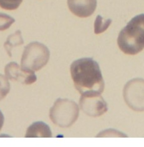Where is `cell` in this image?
<instances>
[{
	"label": "cell",
	"mask_w": 144,
	"mask_h": 147,
	"mask_svg": "<svg viewBox=\"0 0 144 147\" xmlns=\"http://www.w3.org/2000/svg\"><path fill=\"white\" fill-rule=\"evenodd\" d=\"M75 88L80 94L103 93L105 82L99 65L91 58H83L73 61L70 67Z\"/></svg>",
	"instance_id": "1"
},
{
	"label": "cell",
	"mask_w": 144,
	"mask_h": 147,
	"mask_svg": "<svg viewBox=\"0 0 144 147\" xmlns=\"http://www.w3.org/2000/svg\"><path fill=\"white\" fill-rule=\"evenodd\" d=\"M117 45L126 55H135L144 49V14L130 21L119 34Z\"/></svg>",
	"instance_id": "2"
},
{
	"label": "cell",
	"mask_w": 144,
	"mask_h": 147,
	"mask_svg": "<svg viewBox=\"0 0 144 147\" xmlns=\"http://www.w3.org/2000/svg\"><path fill=\"white\" fill-rule=\"evenodd\" d=\"M79 115V107L72 100L58 98L50 111V117L53 123L61 128H69L75 123Z\"/></svg>",
	"instance_id": "3"
},
{
	"label": "cell",
	"mask_w": 144,
	"mask_h": 147,
	"mask_svg": "<svg viewBox=\"0 0 144 147\" xmlns=\"http://www.w3.org/2000/svg\"><path fill=\"white\" fill-rule=\"evenodd\" d=\"M50 58L48 48L40 42L34 41L24 48L21 66L26 70L36 71L46 65Z\"/></svg>",
	"instance_id": "4"
},
{
	"label": "cell",
	"mask_w": 144,
	"mask_h": 147,
	"mask_svg": "<svg viewBox=\"0 0 144 147\" xmlns=\"http://www.w3.org/2000/svg\"><path fill=\"white\" fill-rule=\"evenodd\" d=\"M123 96L127 106L135 111H144V79L130 80L124 86Z\"/></svg>",
	"instance_id": "5"
},
{
	"label": "cell",
	"mask_w": 144,
	"mask_h": 147,
	"mask_svg": "<svg viewBox=\"0 0 144 147\" xmlns=\"http://www.w3.org/2000/svg\"><path fill=\"white\" fill-rule=\"evenodd\" d=\"M80 109L90 117H99L108 110L107 104L100 93H87L81 94L79 100Z\"/></svg>",
	"instance_id": "6"
},
{
	"label": "cell",
	"mask_w": 144,
	"mask_h": 147,
	"mask_svg": "<svg viewBox=\"0 0 144 147\" xmlns=\"http://www.w3.org/2000/svg\"><path fill=\"white\" fill-rule=\"evenodd\" d=\"M5 73L8 79L24 85H31L37 80L34 71L24 69L15 62H11L6 65Z\"/></svg>",
	"instance_id": "7"
},
{
	"label": "cell",
	"mask_w": 144,
	"mask_h": 147,
	"mask_svg": "<svg viewBox=\"0 0 144 147\" xmlns=\"http://www.w3.org/2000/svg\"><path fill=\"white\" fill-rule=\"evenodd\" d=\"M68 5L74 15L80 18H87L94 13L97 0H68Z\"/></svg>",
	"instance_id": "8"
},
{
	"label": "cell",
	"mask_w": 144,
	"mask_h": 147,
	"mask_svg": "<svg viewBox=\"0 0 144 147\" xmlns=\"http://www.w3.org/2000/svg\"><path fill=\"white\" fill-rule=\"evenodd\" d=\"M25 137H52L50 127L43 121H37L27 128Z\"/></svg>",
	"instance_id": "9"
},
{
	"label": "cell",
	"mask_w": 144,
	"mask_h": 147,
	"mask_svg": "<svg viewBox=\"0 0 144 147\" xmlns=\"http://www.w3.org/2000/svg\"><path fill=\"white\" fill-rule=\"evenodd\" d=\"M24 44V40L20 30L16 31L7 38L4 43V48L9 57H12V50L14 48Z\"/></svg>",
	"instance_id": "10"
},
{
	"label": "cell",
	"mask_w": 144,
	"mask_h": 147,
	"mask_svg": "<svg viewBox=\"0 0 144 147\" xmlns=\"http://www.w3.org/2000/svg\"><path fill=\"white\" fill-rule=\"evenodd\" d=\"M111 23L112 20L107 19L104 20L102 17L98 15L94 23V33L98 34L104 32L109 27Z\"/></svg>",
	"instance_id": "11"
},
{
	"label": "cell",
	"mask_w": 144,
	"mask_h": 147,
	"mask_svg": "<svg viewBox=\"0 0 144 147\" xmlns=\"http://www.w3.org/2000/svg\"><path fill=\"white\" fill-rule=\"evenodd\" d=\"M8 79L6 76L0 74V101L5 98L11 89V86Z\"/></svg>",
	"instance_id": "12"
},
{
	"label": "cell",
	"mask_w": 144,
	"mask_h": 147,
	"mask_svg": "<svg viewBox=\"0 0 144 147\" xmlns=\"http://www.w3.org/2000/svg\"><path fill=\"white\" fill-rule=\"evenodd\" d=\"M15 22L12 16L7 14L0 13V31H5L11 26Z\"/></svg>",
	"instance_id": "13"
},
{
	"label": "cell",
	"mask_w": 144,
	"mask_h": 147,
	"mask_svg": "<svg viewBox=\"0 0 144 147\" xmlns=\"http://www.w3.org/2000/svg\"><path fill=\"white\" fill-rule=\"evenodd\" d=\"M23 0H0V8L6 10H15L19 8Z\"/></svg>",
	"instance_id": "14"
},
{
	"label": "cell",
	"mask_w": 144,
	"mask_h": 147,
	"mask_svg": "<svg viewBox=\"0 0 144 147\" xmlns=\"http://www.w3.org/2000/svg\"><path fill=\"white\" fill-rule=\"evenodd\" d=\"M97 137H127V136L116 129H108L100 132L97 135Z\"/></svg>",
	"instance_id": "15"
},
{
	"label": "cell",
	"mask_w": 144,
	"mask_h": 147,
	"mask_svg": "<svg viewBox=\"0 0 144 147\" xmlns=\"http://www.w3.org/2000/svg\"><path fill=\"white\" fill-rule=\"evenodd\" d=\"M4 121H5L4 115H3L1 111L0 110V130L1 129L3 124H4Z\"/></svg>",
	"instance_id": "16"
}]
</instances>
